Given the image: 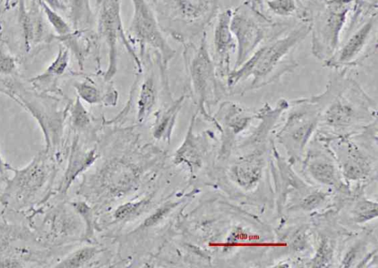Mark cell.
<instances>
[{"label": "cell", "instance_id": "1", "mask_svg": "<svg viewBox=\"0 0 378 268\" xmlns=\"http://www.w3.org/2000/svg\"><path fill=\"white\" fill-rule=\"evenodd\" d=\"M310 34V24H306L268 40L240 67L231 71L227 79L229 90L249 79L251 85L245 91L261 89L293 72L298 66L293 51Z\"/></svg>", "mask_w": 378, "mask_h": 268}, {"label": "cell", "instance_id": "2", "mask_svg": "<svg viewBox=\"0 0 378 268\" xmlns=\"http://www.w3.org/2000/svg\"><path fill=\"white\" fill-rule=\"evenodd\" d=\"M354 0H328L322 14L310 24L312 54L324 62L340 47L341 36Z\"/></svg>", "mask_w": 378, "mask_h": 268}, {"label": "cell", "instance_id": "3", "mask_svg": "<svg viewBox=\"0 0 378 268\" xmlns=\"http://www.w3.org/2000/svg\"><path fill=\"white\" fill-rule=\"evenodd\" d=\"M96 22L98 37L105 41L109 49V63L104 74L105 81L110 82L117 74L120 40L134 59L138 74H142V61L131 45L123 25L121 0H98Z\"/></svg>", "mask_w": 378, "mask_h": 268}, {"label": "cell", "instance_id": "4", "mask_svg": "<svg viewBox=\"0 0 378 268\" xmlns=\"http://www.w3.org/2000/svg\"><path fill=\"white\" fill-rule=\"evenodd\" d=\"M134 16L129 27V34L135 43L139 44L140 56H144L147 46L156 49L159 54L162 65L167 68L175 57L176 52L163 36L157 18L146 0H132Z\"/></svg>", "mask_w": 378, "mask_h": 268}, {"label": "cell", "instance_id": "5", "mask_svg": "<svg viewBox=\"0 0 378 268\" xmlns=\"http://www.w3.org/2000/svg\"><path fill=\"white\" fill-rule=\"evenodd\" d=\"M295 105L279 137L288 146L302 148L317 128L322 104L319 97L314 96L295 101Z\"/></svg>", "mask_w": 378, "mask_h": 268}, {"label": "cell", "instance_id": "6", "mask_svg": "<svg viewBox=\"0 0 378 268\" xmlns=\"http://www.w3.org/2000/svg\"><path fill=\"white\" fill-rule=\"evenodd\" d=\"M230 26L238 49L233 69L240 67L264 41L284 34V30H270L242 12L232 13Z\"/></svg>", "mask_w": 378, "mask_h": 268}, {"label": "cell", "instance_id": "7", "mask_svg": "<svg viewBox=\"0 0 378 268\" xmlns=\"http://www.w3.org/2000/svg\"><path fill=\"white\" fill-rule=\"evenodd\" d=\"M189 71L192 89L202 102L219 97L224 91L209 53L207 35L204 34L198 48L191 57Z\"/></svg>", "mask_w": 378, "mask_h": 268}, {"label": "cell", "instance_id": "8", "mask_svg": "<svg viewBox=\"0 0 378 268\" xmlns=\"http://www.w3.org/2000/svg\"><path fill=\"white\" fill-rule=\"evenodd\" d=\"M377 27L376 14L368 19L339 47L334 56L326 61L325 65L335 69H347L360 63L369 55L371 43L375 37Z\"/></svg>", "mask_w": 378, "mask_h": 268}, {"label": "cell", "instance_id": "9", "mask_svg": "<svg viewBox=\"0 0 378 268\" xmlns=\"http://www.w3.org/2000/svg\"><path fill=\"white\" fill-rule=\"evenodd\" d=\"M232 10L221 13L213 30V62L219 78L227 79L231 71V56L237 51L236 41L231 30Z\"/></svg>", "mask_w": 378, "mask_h": 268}, {"label": "cell", "instance_id": "10", "mask_svg": "<svg viewBox=\"0 0 378 268\" xmlns=\"http://www.w3.org/2000/svg\"><path fill=\"white\" fill-rule=\"evenodd\" d=\"M172 15L188 23L205 25L216 12V0H163Z\"/></svg>", "mask_w": 378, "mask_h": 268}, {"label": "cell", "instance_id": "11", "mask_svg": "<svg viewBox=\"0 0 378 268\" xmlns=\"http://www.w3.org/2000/svg\"><path fill=\"white\" fill-rule=\"evenodd\" d=\"M40 165L39 160H36L25 170L17 171L14 179L8 184L7 194L28 199L30 194L42 187L45 181V171Z\"/></svg>", "mask_w": 378, "mask_h": 268}, {"label": "cell", "instance_id": "12", "mask_svg": "<svg viewBox=\"0 0 378 268\" xmlns=\"http://www.w3.org/2000/svg\"><path fill=\"white\" fill-rule=\"evenodd\" d=\"M67 3L73 29L81 35L93 26L96 19L90 0H67Z\"/></svg>", "mask_w": 378, "mask_h": 268}, {"label": "cell", "instance_id": "13", "mask_svg": "<svg viewBox=\"0 0 378 268\" xmlns=\"http://www.w3.org/2000/svg\"><path fill=\"white\" fill-rule=\"evenodd\" d=\"M139 89L138 109V120H144L156 104L158 98V86L154 71L142 81Z\"/></svg>", "mask_w": 378, "mask_h": 268}, {"label": "cell", "instance_id": "14", "mask_svg": "<svg viewBox=\"0 0 378 268\" xmlns=\"http://www.w3.org/2000/svg\"><path fill=\"white\" fill-rule=\"evenodd\" d=\"M262 168V160L253 157L242 161L235 168L234 177L241 187L249 188L258 181Z\"/></svg>", "mask_w": 378, "mask_h": 268}, {"label": "cell", "instance_id": "15", "mask_svg": "<svg viewBox=\"0 0 378 268\" xmlns=\"http://www.w3.org/2000/svg\"><path fill=\"white\" fill-rule=\"evenodd\" d=\"M313 178L318 181L328 185H333L336 181V172L333 165L324 160L313 161L309 168Z\"/></svg>", "mask_w": 378, "mask_h": 268}, {"label": "cell", "instance_id": "16", "mask_svg": "<svg viewBox=\"0 0 378 268\" xmlns=\"http://www.w3.org/2000/svg\"><path fill=\"white\" fill-rule=\"evenodd\" d=\"M40 3L44 8L45 14L47 15L50 23L54 27L56 32L59 36L64 38L65 40L67 41L76 34L73 27H71L65 22L63 18L59 16L56 12V10L51 8L50 6H48L47 4L42 1H40Z\"/></svg>", "mask_w": 378, "mask_h": 268}, {"label": "cell", "instance_id": "17", "mask_svg": "<svg viewBox=\"0 0 378 268\" xmlns=\"http://www.w3.org/2000/svg\"><path fill=\"white\" fill-rule=\"evenodd\" d=\"M70 54L67 48L60 47L59 54L55 60L46 70L44 74L40 76L41 78H56L65 74L69 65Z\"/></svg>", "mask_w": 378, "mask_h": 268}, {"label": "cell", "instance_id": "18", "mask_svg": "<svg viewBox=\"0 0 378 268\" xmlns=\"http://www.w3.org/2000/svg\"><path fill=\"white\" fill-rule=\"evenodd\" d=\"M74 88L78 97L90 104H96L102 100L101 91L93 82L89 80L75 82Z\"/></svg>", "mask_w": 378, "mask_h": 268}, {"label": "cell", "instance_id": "19", "mask_svg": "<svg viewBox=\"0 0 378 268\" xmlns=\"http://www.w3.org/2000/svg\"><path fill=\"white\" fill-rule=\"evenodd\" d=\"M353 214L357 222H366L377 216V205L373 202L364 201L357 203Z\"/></svg>", "mask_w": 378, "mask_h": 268}, {"label": "cell", "instance_id": "20", "mask_svg": "<svg viewBox=\"0 0 378 268\" xmlns=\"http://www.w3.org/2000/svg\"><path fill=\"white\" fill-rule=\"evenodd\" d=\"M269 7L278 16H291L296 10V0H269Z\"/></svg>", "mask_w": 378, "mask_h": 268}, {"label": "cell", "instance_id": "21", "mask_svg": "<svg viewBox=\"0 0 378 268\" xmlns=\"http://www.w3.org/2000/svg\"><path fill=\"white\" fill-rule=\"evenodd\" d=\"M94 250L87 249L81 250L72 256H70L69 259L59 264L58 267H77L83 265L87 261H88L92 256L94 255Z\"/></svg>", "mask_w": 378, "mask_h": 268}, {"label": "cell", "instance_id": "22", "mask_svg": "<svg viewBox=\"0 0 378 268\" xmlns=\"http://www.w3.org/2000/svg\"><path fill=\"white\" fill-rule=\"evenodd\" d=\"M333 246L330 241L324 240L322 241L319 252L314 259V265L324 267L328 265L332 259Z\"/></svg>", "mask_w": 378, "mask_h": 268}, {"label": "cell", "instance_id": "23", "mask_svg": "<svg viewBox=\"0 0 378 268\" xmlns=\"http://www.w3.org/2000/svg\"><path fill=\"white\" fill-rule=\"evenodd\" d=\"M72 119L74 125L81 128L87 125L89 118L87 111L83 105L81 104L80 100L78 98L72 110Z\"/></svg>", "mask_w": 378, "mask_h": 268}, {"label": "cell", "instance_id": "24", "mask_svg": "<svg viewBox=\"0 0 378 268\" xmlns=\"http://www.w3.org/2000/svg\"><path fill=\"white\" fill-rule=\"evenodd\" d=\"M325 196L320 192L312 193L305 197L301 203L302 208L306 211H311L318 208L324 202Z\"/></svg>", "mask_w": 378, "mask_h": 268}, {"label": "cell", "instance_id": "25", "mask_svg": "<svg viewBox=\"0 0 378 268\" xmlns=\"http://www.w3.org/2000/svg\"><path fill=\"white\" fill-rule=\"evenodd\" d=\"M15 62L12 58L0 57V74H10L15 69Z\"/></svg>", "mask_w": 378, "mask_h": 268}, {"label": "cell", "instance_id": "26", "mask_svg": "<svg viewBox=\"0 0 378 268\" xmlns=\"http://www.w3.org/2000/svg\"><path fill=\"white\" fill-rule=\"evenodd\" d=\"M136 208L137 206L134 204H128L127 205L123 206V208H120L118 210L116 216L119 219L124 218V216L129 214L132 211H134Z\"/></svg>", "mask_w": 378, "mask_h": 268}, {"label": "cell", "instance_id": "27", "mask_svg": "<svg viewBox=\"0 0 378 268\" xmlns=\"http://www.w3.org/2000/svg\"><path fill=\"white\" fill-rule=\"evenodd\" d=\"M54 10H65L66 7L59 0H40Z\"/></svg>", "mask_w": 378, "mask_h": 268}, {"label": "cell", "instance_id": "28", "mask_svg": "<svg viewBox=\"0 0 378 268\" xmlns=\"http://www.w3.org/2000/svg\"><path fill=\"white\" fill-rule=\"evenodd\" d=\"M6 168V165L3 162L1 156H0V174H3Z\"/></svg>", "mask_w": 378, "mask_h": 268}]
</instances>
